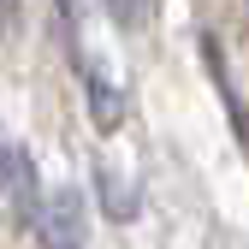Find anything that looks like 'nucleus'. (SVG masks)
Listing matches in <instances>:
<instances>
[{"instance_id": "f257e3e1", "label": "nucleus", "mask_w": 249, "mask_h": 249, "mask_svg": "<svg viewBox=\"0 0 249 249\" xmlns=\"http://www.w3.org/2000/svg\"><path fill=\"white\" fill-rule=\"evenodd\" d=\"M36 237H42V249H83V243H89V213H83V196H77V190H53V196H42Z\"/></svg>"}, {"instance_id": "f03ea898", "label": "nucleus", "mask_w": 249, "mask_h": 249, "mask_svg": "<svg viewBox=\"0 0 249 249\" xmlns=\"http://www.w3.org/2000/svg\"><path fill=\"white\" fill-rule=\"evenodd\" d=\"M89 101H95V124H101V131H119V119H124L119 89H107L101 77H89Z\"/></svg>"}, {"instance_id": "7ed1b4c3", "label": "nucleus", "mask_w": 249, "mask_h": 249, "mask_svg": "<svg viewBox=\"0 0 249 249\" xmlns=\"http://www.w3.org/2000/svg\"><path fill=\"white\" fill-rule=\"evenodd\" d=\"M107 12L119 18V30H148V18L160 12V0H107Z\"/></svg>"}, {"instance_id": "20e7f679", "label": "nucleus", "mask_w": 249, "mask_h": 249, "mask_svg": "<svg viewBox=\"0 0 249 249\" xmlns=\"http://www.w3.org/2000/svg\"><path fill=\"white\" fill-rule=\"evenodd\" d=\"M12 166H18V154L0 142V190H12Z\"/></svg>"}, {"instance_id": "39448f33", "label": "nucleus", "mask_w": 249, "mask_h": 249, "mask_svg": "<svg viewBox=\"0 0 249 249\" xmlns=\"http://www.w3.org/2000/svg\"><path fill=\"white\" fill-rule=\"evenodd\" d=\"M243 18H249V0H243Z\"/></svg>"}]
</instances>
